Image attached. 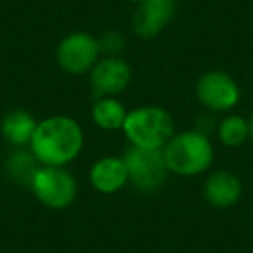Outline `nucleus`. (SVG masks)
<instances>
[{"label": "nucleus", "instance_id": "obj_9", "mask_svg": "<svg viewBox=\"0 0 253 253\" xmlns=\"http://www.w3.org/2000/svg\"><path fill=\"white\" fill-rule=\"evenodd\" d=\"M175 14L173 0H144L134 19L135 33L144 39L158 35L160 30L172 21Z\"/></svg>", "mask_w": 253, "mask_h": 253}, {"label": "nucleus", "instance_id": "obj_16", "mask_svg": "<svg viewBox=\"0 0 253 253\" xmlns=\"http://www.w3.org/2000/svg\"><path fill=\"white\" fill-rule=\"evenodd\" d=\"M248 132H250V135H252V139H253V115H252V118H250V123H248Z\"/></svg>", "mask_w": 253, "mask_h": 253}, {"label": "nucleus", "instance_id": "obj_4", "mask_svg": "<svg viewBox=\"0 0 253 253\" xmlns=\"http://www.w3.org/2000/svg\"><path fill=\"white\" fill-rule=\"evenodd\" d=\"M125 165L128 179L137 189L149 193L155 191L167 179L165 156L160 149H144L134 146L125 155Z\"/></svg>", "mask_w": 253, "mask_h": 253}, {"label": "nucleus", "instance_id": "obj_2", "mask_svg": "<svg viewBox=\"0 0 253 253\" xmlns=\"http://www.w3.org/2000/svg\"><path fill=\"white\" fill-rule=\"evenodd\" d=\"M122 128L137 148L160 149L172 139L173 122L162 108H139L126 115Z\"/></svg>", "mask_w": 253, "mask_h": 253}, {"label": "nucleus", "instance_id": "obj_11", "mask_svg": "<svg viewBox=\"0 0 253 253\" xmlns=\"http://www.w3.org/2000/svg\"><path fill=\"white\" fill-rule=\"evenodd\" d=\"M241 184L238 177L227 172H215L205 184V196L215 207H231L239 200Z\"/></svg>", "mask_w": 253, "mask_h": 253}, {"label": "nucleus", "instance_id": "obj_15", "mask_svg": "<svg viewBox=\"0 0 253 253\" xmlns=\"http://www.w3.org/2000/svg\"><path fill=\"white\" fill-rule=\"evenodd\" d=\"M9 169H11V173L14 179L21 180V182H30L32 184V179L35 175V172L39 169L35 167V160L30 156V153L19 151L14 153V156L9 162Z\"/></svg>", "mask_w": 253, "mask_h": 253}, {"label": "nucleus", "instance_id": "obj_13", "mask_svg": "<svg viewBox=\"0 0 253 253\" xmlns=\"http://www.w3.org/2000/svg\"><path fill=\"white\" fill-rule=\"evenodd\" d=\"M92 115H94V122L104 130L120 128V126H123L126 118L123 106L115 99H101V101H97L94 109H92Z\"/></svg>", "mask_w": 253, "mask_h": 253}, {"label": "nucleus", "instance_id": "obj_14", "mask_svg": "<svg viewBox=\"0 0 253 253\" xmlns=\"http://www.w3.org/2000/svg\"><path fill=\"white\" fill-rule=\"evenodd\" d=\"M248 134V123L241 116H229L220 123V128H218V135H220L222 142L227 146L243 144Z\"/></svg>", "mask_w": 253, "mask_h": 253}, {"label": "nucleus", "instance_id": "obj_1", "mask_svg": "<svg viewBox=\"0 0 253 253\" xmlns=\"http://www.w3.org/2000/svg\"><path fill=\"white\" fill-rule=\"evenodd\" d=\"M32 153L39 162L59 167L71 162L82 149V130L77 122L64 116L39 123L32 137Z\"/></svg>", "mask_w": 253, "mask_h": 253}, {"label": "nucleus", "instance_id": "obj_5", "mask_svg": "<svg viewBox=\"0 0 253 253\" xmlns=\"http://www.w3.org/2000/svg\"><path fill=\"white\" fill-rule=\"evenodd\" d=\"M32 189L43 205L50 208H64L75 200V179L59 167L47 165L39 169L32 179Z\"/></svg>", "mask_w": 253, "mask_h": 253}, {"label": "nucleus", "instance_id": "obj_7", "mask_svg": "<svg viewBox=\"0 0 253 253\" xmlns=\"http://www.w3.org/2000/svg\"><path fill=\"white\" fill-rule=\"evenodd\" d=\"M198 97L207 108L224 111L238 102L239 88L229 75L222 71H210L198 82Z\"/></svg>", "mask_w": 253, "mask_h": 253}, {"label": "nucleus", "instance_id": "obj_10", "mask_svg": "<svg viewBox=\"0 0 253 253\" xmlns=\"http://www.w3.org/2000/svg\"><path fill=\"white\" fill-rule=\"evenodd\" d=\"M128 179L126 165L123 160L104 158L97 162L92 169L90 180L94 187L101 193H115Z\"/></svg>", "mask_w": 253, "mask_h": 253}, {"label": "nucleus", "instance_id": "obj_12", "mask_svg": "<svg viewBox=\"0 0 253 253\" xmlns=\"http://www.w3.org/2000/svg\"><path fill=\"white\" fill-rule=\"evenodd\" d=\"M37 128V123L33 116L26 111H14L5 116L2 123V132L5 139L11 141L12 144H26L32 141L33 132Z\"/></svg>", "mask_w": 253, "mask_h": 253}, {"label": "nucleus", "instance_id": "obj_6", "mask_svg": "<svg viewBox=\"0 0 253 253\" xmlns=\"http://www.w3.org/2000/svg\"><path fill=\"white\" fill-rule=\"evenodd\" d=\"M99 43L87 33H73L61 42L57 49V61L70 73H84L95 63Z\"/></svg>", "mask_w": 253, "mask_h": 253}, {"label": "nucleus", "instance_id": "obj_3", "mask_svg": "<svg viewBox=\"0 0 253 253\" xmlns=\"http://www.w3.org/2000/svg\"><path fill=\"white\" fill-rule=\"evenodd\" d=\"M163 156L169 170L179 175H196L210 165L213 153L205 135L186 132L170 139Z\"/></svg>", "mask_w": 253, "mask_h": 253}, {"label": "nucleus", "instance_id": "obj_17", "mask_svg": "<svg viewBox=\"0 0 253 253\" xmlns=\"http://www.w3.org/2000/svg\"><path fill=\"white\" fill-rule=\"evenodd\" d=\"M132 2H139V4H142V2H144V0H132Z\"/></svg>", "mask_w": 253, "mask_h": 253}, {"label": "nucleus", "instance_id": "obj_8", "mask_svg": "<svg viewBox=\"0 0 253 253\" xmlns=\"http://www.w3.org/2000/svg\"><path fill=\"white\" fill-rule=\"evenodd\" d=\"M92 88L95 95H115L125 90L130 80V68L116 57L99 61L92 70Z\"/></svg>", "mask_w": 253, "mask_h": 253}]
</instances>
